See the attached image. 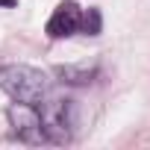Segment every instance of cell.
I'll return each mask as SVG.
<instances>
[{
	"label": "cell",
	"mask_w": 150,
	"mask_h": 150,
	"mask_svg": "<svg viewBox=\"0 0 150 150\" xmlns=\"http://www.w3.org/2000/svg\"><path fill=\"white\" fill-rule=\"evenodd\" d=\"M0 88L18 103H33L38 106L53 94V83L44 71L33 65H3L0 68Z\"/></svg>",
	"instance_id": "6da1fadb"
},
{
	"label": "cell",
	"mask_w": 150,
	"mask_h": 150,
	"mask_svg": "<svg viewBox=\"0 0 150 150\" xmlns=\"http://www.w3.org/2000/svg\"><path fill=\"white\" fill-rule=\"evenodd\" d=\"M56 77L65 86H88L97 77V68H77V65H62L56 68Z\"/></svg>",
	"instance_id": "5b68a950"
},
{
	"label": "cell",
	"mask_w": 150,
	"mask_h": 150,
	"mask_svg": "<svg viewBox=\"0 0 150 150\" xmlns=\"http://www.w3.org/2000/svg\"><path fill=\"white\" fill-rule=\"evenodd\" d=\"M18 0H0V9H9V6H15Z\"/></svg>",
	"instance_id": "52a82bcc"
},
{
	"label": "cell",
	"mask_w": 150,
	"mask_h": 150,
	"mask_svg": "<svg viewBox=\"0 0 150 150\" xmlns=\"http://www.w3.org/2000/svg\"><path fill=\"white\" fill-rule=\"evenodd\" d=\"M100 9H83V27H80V33H86V35H100Z\"/></svg>",
	"instance_id": "8992f818"
},
{
	"label": "cell",
	"mask_w": 150,
	"mask_h": 150,
	"mask_svg": "<svg viewBox=\"0 0 150 150\" xmlns=\"http://www.w3.org/2000/svg\"><path fill=\"white\" fill-rule=\"evenodd\" d=\"M80 27H83V9L74 0H65V3H59L53 9L44 30L50 38H71L74 33H80Z\"/></svg>",
	"instance_id": "277c9868"
},
{
	"label": "cell",
	"mask_w": 150,
	"mask_h": 150,
	"mask_svg": "<svg viewBox=\"0 0 150 150\" xmlns=\"http://www.w3.org/2000/svg\"><path fill=\"white\" fill-rule=\"evenodd\" d=\"M9 124L15 129L18 138H24L27 144H44L47 135H44V127H41V115H38V106L33 103H18L9 109Z\"/></svg>",
	"instance_id": "3957f363"
},
{
	"label": "cell",
	"mask_w": 150,
	"mask_h": 150,
	"mask_svg": "<svg viewBox=\"0 0 150 150\" xmlns=\"http://www.w3.org/2000/svg\"><path fill=\"white\" fill-rule=\"evenodd\" d=\"M38 115H41V127L47 141L65 144L74 138V127H77V106L68 97H47L38 103Z\"/></svg>",
	"instance_id": "7a4b0ae2"
}]
</instances>
